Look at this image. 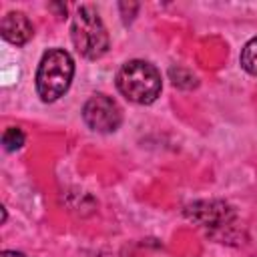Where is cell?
Returning <instances> with one entry per match:
<instances>
[{
	"mask_svg": "<svg viewBox=\"0 0 257 257\" xmlns=\"http://www.w3.org/2000/svg\"><path fill=\"white\" fill-rule=\"evenodd\" d=\"M116 88L124 98L137 104H151L159 98L163 88L161 72L147 60H128L116 72Z\"/></svg>",
	"mask_w": 257,
	"mask_h": 257,
	"instance_id": "obj_1",
	"label": "cell"
},
{
	"mask_svg": "<svg viewBox=\"0 0 257 257\" xmlns=\"http://www.w3.org/2000/svg\"><path fill=\"white\" fill-rule=\"evenodd\" d=\"M74 76V60L62 48L44 52L36 68V92L44 102L58 100L70 86Z\"/></svg>",
	"mask_w": 257,
	"mask_h": 257,
	"instance_id": "obj_2",
	"label": "cell"
},
{
	"mask_svg": "<svg viewBox=\"0 0 257 257\" xmlns=\"http://www.w3.org/2000/svg\"><path fill=\"white\" fill-rule=\"evenodd\" d=\"M203 209H199L197 205L195 207H191L193 211H189L191 213V217L195 219V221H199L201 225H205V227H217V223H221L223 219H227V205H223V203H199Z\"/></svg>",
	"mask_w": 257,
	"mask_h": 257,
	"instance_id": "obj_6",
	"label": "cell"
},
{
	"mask_svg": "<svg viewBox=\"0 0 257 257\" xmlns=\"http://www.w3.org/2000/svg\"><path fill=\"white\" fill-rule=\"evenodd\" d=\"M2 145L6 151H18L24 145V133L18 126H10L2 135Z\"/></svg>",
	"mask_w": 257,
	"mask_h": 257,
	"instance_id": "obj_8",
	"label": "cell"
},
{
	"mask_svg": "<svg viewBox=\"0 0 257 257\" xmlns=\"http://www.w3.org/2000/svg\"><path fill=\"white\" fill-rule=\"evenodd\" d=\"M0 32H2V38L8 40L10 44L22 46V44H26L32 38L34 28H32V22L28 20L26 14H22V12H8L2 18Z\"/></svg>",
	"mask_w": 257,
	"mask_h": 257,
	"instance_id": "obj_5",
	"label": "cell"
},
{
	"mask_svg": "<svg viewBox=\"0 0 257 257\" xmlns=\"http://www.w3.org/2000/svg\"><path fill=\"white\" fill-rule=\"evenodd\" d=\"M82 118L96 133H112L118 128L122 120V112H120V106L110 96L94 94L86 100L82 108Z\"/></svg>",
	"mask_w": 257,
	"mask_h": 257,
	"instance_id": "obj_4",
	"label": "cell"
},
{
	"mask_svg": "<svg viewBox=\"0 0 257 257\" xmlns=\"http://www.w3.org/2000/svg\"><path fill=\"white\" fill-rule=\"evenodd\" d=\"M2 257H24V255L16 253V251H2Z\"/></svg>",
	"mask_w": 257,
	"mask_h": 257,
	"instance_id": "obj_9",
	"label": "cell"
},
{
	"mask_svg": "<svg viewBox=\"0 0 257 257\" xmlns=\"http://www.w3.org/2000/svg\"><path fill=\"white\" fill-rule=\"evenodd\" d=\"M70 36L74 48L84 56V58H100L108 50V34L106 28L98 16L96 10L90 6H80L76 14L72 16V26H70Z\"/></svg>",
	"mask_w": 257,
	"mask_h": 257,
	"instance_id": "obj_3",
	"label": "cell"
},
{
	"mask_svg": "<svg viewBox=\"0 0 257 257\" xmlns=\"http://www.w3.org/2000/svg\"><path fill=\"white\" fill-rule=\"evenodd\" d=\"M239 60H241V66H243L249 74L257 76V36L251 38V40L243 46Z\"/></svg>",
	"mask_w": 257,
	"mask_h": 257,
	"instance_id": "obj_7",
	"label": "cell"
}]
</instances>
